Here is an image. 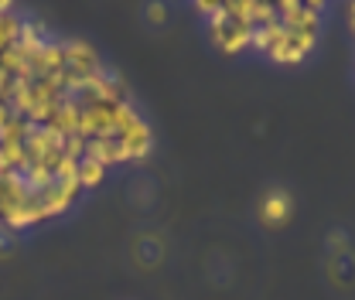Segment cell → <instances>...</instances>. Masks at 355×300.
Segmentation results:
<instances>
[{"label":"cell","instance_id":"obj_2","mask_svg":"<svg viewBox=\"0 0 355 300\" xmlns=\"http://www.w3.org/2000/svg\"><path fill=\"white\" fill-rule=\"evenodd\" d=\"M266 3H198V14L209 17V42L219 48L222 55H239L253 48L257 24L263 17Z\"/></svg>","mask_w":355,"mask_h":300},{"label":"cell","instance_id":"obj_1","mask_svg":"<svg viewBox=\"0 0 355 300\" xmlns=\"http://www.w3.org/2000/svg\"><path fill=\"white\" fill-rule=\"evenodd\" d=\"M324 10V3H266L253 35V48L266 62L301 65L318 48Z\"/></svg>","mask_w":355,"mask_h":300},{"label":"cell","instance_id":"obj_4","mask_svg":"<svg viewBox=\"0 0 355 300\" xmlns=\"http://www.w3.org/2000/svg\"><path fill=\"white\" fill-rule=\"evenodd\" d=\"M147 17H150V21H164V7H150Z\"/></svg>","mask_w":355,"mask_h":300},{"label":"cell","instance_id":"obj_3","mask_svg":"<svg viewBox=\"0 0 355 300\" xmlns=\"http://www.w3.org/2000/svg\"><path fill=\"white\" fill-rule=\"evenodd\" d=\"M260 218H263V225H287V218H291V198H287V191H270L263 202H260Z\"/></svg>","mask_w":355,"mask_h":300}]
</instances>
